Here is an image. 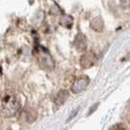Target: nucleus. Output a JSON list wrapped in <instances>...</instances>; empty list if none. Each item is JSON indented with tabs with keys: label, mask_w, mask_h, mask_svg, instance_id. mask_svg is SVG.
<instances>
[{
	"label": "nucleus",
	"mask_w": 130,
	"mask_h": 130,
	"mask_svg": "<svg viewBox=\"0 0 130 130\" xmlns=\"http://www.w3.org/2000/svg\"><path fill=\"white\" fill-rule=\"evenodd\" d=\"M78 110H79V109H77L76 111H74V113H73V114L71 115L70 117H69V119H68V120H71V119H72V118H73V117H74V116H75V115L77 114V112H78Z\"/></svg>",
	"instance_id": "nucleus-9"
},
{
	"label": "nucleus",
	"mask_w": 130,
	"mask_h": 130,
	"mask_svg": "<svg viewBox=\"0 0 130 130\" xmlns=\"http://www.w3.org/2000/svg\"><path fill=\"white\" fill-rule=\"evenodd\" d=\"M69 97V93L68 91H66L64 89H62V90H60L57 94H56V96L54 98V105L55 106H57V107H59L61 105H63L65 103V101L68 99Z\"/></svg>",
	"instance_id": "nucleus-3"
},
{
	"label": "nucleus",
	"mask_w": 130,
	"mask_h": 130,
	"mask_svg": "<svg viewBox=\"0 0 130 130\" xmlns=\"http://www.w3.org/2000/svg\"><path fill=\"white\" fill-rule=\"evenodd\" d=\"M89 84V79L87 76L80 77L79 79H77L75 83L73 84V86L71 87V90L73 93H80L83 90H85Z\"/></svg>",
	"instance_id": "nucleus-2"
},
{
	"label": "nucleus",
	"mask_w": 130,
	"mask_h": 130,
	"mask_svg": "<svg viewBox=\"0 0 130 130\" xmlns=\"http://www.w3.org/2000/svg\"><path fill=\"white\" fill-rule=\"evenodd\" d=\"M40 63L44 68H47V69H53L54 68V61L51 58L49 54H44L43 56L40 58Z\"/></svg>",
	"instance_id": "nucleus-6"
},
{
	"label": "nucleus",
	"mask_w": 130,
	"mask_h": 130,
	"mask_svg": "<svg viewBox=\"0 0 130 130\" xmlns=\"http://www.w3.org/2000/svg\"><path fill=\"white\" fill-rule=\"evenodd\" d=\"M20 107H21L20 101L15 95H6L3 98L2 110H3L4 116L7 118L14 117L19 112Z\"/></svg>",
	"instance_id": "nucleus-1"
},
{
	"label": "nucleus",
	"mask_w": 130,
	"mask_h": 130,
	"mask_svg": "<svg viewBox=\"0 0 130 130\" xmlns=\"http://www.w3.org/2000/svg\"><path fill=\"white\" fill-rule=\"evenodd\" d=\"M112 130H126V129H125V127L123 125L118 124V125H115L114 127L112 128Z\"/></svg>",
	"instance_id": "nucleus-8"
},
{
	"label": "nucleus",
	"mask_w": 130,
	"mask_h": 130,
	"mask_svg": "<svg viewBox=\"0 0 130 130\" xmlns=\"http://www.w3.org/2000/svg\"><path fill=\"white\" fill-rule=\"evenodd\" d=\"M34 112L35 111H33V110H24L21 114V119H23L25 122H29V123L32 122L36 119V117H37L36 113H34Z\"/></svg>",
	"instance_id": "nucleus-4"
},
{
	"label": "nucleus",
	"mask_w": 130,
	"mask_h": 130,
	"mask_svg": "<svg viewBox=\"0 0 130 130\" xmlns=\"http://www.w3.org/2000/svg\"><path fill=\"white\" fill-rule=\"evenodd\" d=\"M94 56L92 55L91 54H85L84 56H82V59H81V65L82 67H84V68H88V67H90L93 65L94 63Z\"/></svg>",
	"instance_id": "nucleus-5"
},
{
	"label": "nucleus",
	"mask_w": 130,
	"mask_h": 130,
	"mask_svg": "<svg viewBox=\"0 0 130 130\" xmlns=\"http://www.w3.org/2000/svg\"><path fill=\"white\" fill-rule=\"evenodd\" d=\"M94 25H96V26H97L95 30H97V31H101L104 27V22H103V21H102V19H100V18L95 19V20L92 22V26H94Z\"/></svg>",
	"instance_id": "nucleus-7"
}]
</instances>
